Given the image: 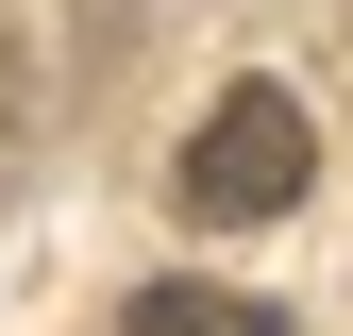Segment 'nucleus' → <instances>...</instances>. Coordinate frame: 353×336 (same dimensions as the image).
<instances>
[{"label": "nucleus", "mask_w": 353, "mask_h": 336, "mask_svg": "<svg viewBox=\"0 0 353 336\" xmlns=\"http://www.w3.org/2000/svg\"><path fill=\"white\" fill-rule=\"evenodd\" d=\"M135 336H286V303H252V286H135Z\"/></svg>", "instance_id": "f03ea898"}, {"label": "nucleus", "mask_w": 353, "mask_h": 336, "mask_svg": "<svg viewBox=\"0 0 353 336\" xmlns=\"http://www.w3.org/2000/svg\"><path fill=\"white\" fill-rule=\"evenodd\" d=\"M303 168H320L303 101H286V84H236V101L185 135V219H219V235H236V219H286V202H303Z\"/></svg>", "instance_id": "f257e3e1"}]
</instances>
